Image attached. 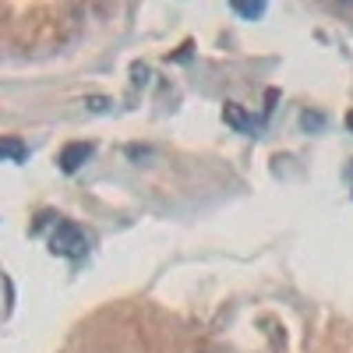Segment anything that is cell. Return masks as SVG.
Listing matches in <instances>:
<instances>
[{"label":"cell","instance_id":"obj_1","mask_svg":"<svg viewBox=\"0 0 353 353\" xmlns=\"http://www.w3.org/2000/svg\"><path fill=\"white\" fill-rule=\"evenodd\" d=\"M50 251L53 254H61V258H81L88 251V241H85V233L78 223H57L53 230V237H50Z\"/></svg>","mask_w":353,"mask_h":353},{"label":"cell","instance_id":"obj_2","mask_svg":"<svg viewBox=\"0 0 353 353\" xmlns=\"http://www.w3.org/2000/svg\"><path fill=\"white\" fill-rule=\"evenodd\" d=\"M85 159H92V145L88 141H71L61 149V156H57V163H61L64 173H78L85 166Z\"/></svg>","mask_w":353,"mask_h":353},{"label":"cell","instance_id":"obj_3","mask_svg":"<svg viewBox=\"0 0 353 353\" xmlns=\"http://www.w3.org/2000/svg\"><path fill=\"white\" fill-rule=\"evenodd\" d=\"M223 121L230 124V128H237V131H251V121H248V113L237 106V103H226L223 106Z\"/></svg>","mask_w":353,"mask_h":353},{"label":"cell","instance_id":"obj_4","mask_svg":"<svg viewBox=\"0 0 353 353\" xmlns=\"http://www.w3.org/2000/svg\"><path fill=\"white\" fill-rule=\"evenodd\" d=\"M0 152H4V159H11V163H25L28 159V149L18 138H0Z\"/></svg>","mask_w":353,"mask_h":353},{"label":"cell","instance_id":"obj_5","mask_svg":"<svg viewBox=\"0 0 353 353\" xmlns=\"http://www.w3.org/2000/svg\"><path fill=\"white\" fill-rule=\"evenodd\" d=\"M233 11L241 18H261L265 14V0H233Z\"/></svg>","mask_w":353,"mask_h":353},{"label":"cell","instance_id":"obj_6","mask_svg":"<svg viewBox=\"0 0 353 353\" xmlns=\"http://www.w3.org/2000/svg\"><path fill=\"white\" fill-rule=\"evenodd\" d=\"M301 124H304V128H321V124H325V121H321L318 113H304V117H301Z\"/></svg>","mask_w":353,"mask_h":353},{"label":"cell","instance_id":"obj_7","mask_svg":"<svg viewBox=\"0 0 353 353\" xmlns=\"http://www.w3.org/2000/svg\"><path fill=\"white\" fill-rule=\"evenodd\" d=\"M4 290H8V314H11V307H14V286H11L8 276H4Z\"/></svg>","mask_w":353,"mask_h":353},{"label":"cell","instance_id":"obj_8","mask_svg":"<svg viewBox=\"0 0 353 353\" xmlns=\"http://www.w3.org/2000/svg\"><path fill=\"white\" fill-rule=\"evenodd\" d=\"M88 106H92V110H106V99L103 96H92V99H88Z\"/></svg>","mask_w":353,"mask_h":353},{"label":"cell","instance_id":"obj_9","mask_svg":"<svg viewBox=\"0 0 353 353\" xmlns=\"http://www.w3.org/2000/svg\"><path fill=\"white\" fill-rule=\"evenodd\" d=\"M346 128H350V131H353V110H350V113H346Z\"/></svg>","mask_w":353,"mask_h":353}]
</instances>
